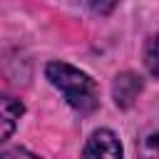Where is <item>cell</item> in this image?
<instances>
[{
  "instance_id": "cell-1",
  "label": "cell",
  "mask_w": 159,
  "mask_h": 159,
  "mask_svg": "<svg viewBox=\"0 0 159 159\" xmlns=\"http://www.w3.org/2000/svg\"><path fill=\"white\" fill-rule=\"evenodd\" d=\"M45 75L65 94V99L72 109H77L80 114H89L97 109L99 94H97V84L89 75H84L82 70H77L67 62H50L45 67Z\"/></svg>"
},
{
  "instance_id": "cell-2",
  "label": "cell",
  "mask_w": 159,
  "mask_h": 159,
  "mask_svg": "<svg viewBox=\"0 0 159 159\" xmlns=\"http://www.w3.org/2000/svg\"><path fill=\"white\" fill-rule=\"evenodd\" d=\"M82 154L84 157H122V144L109 129H99L89 137Z\"/></svg>"
},
{
  "instance_id": "cell-3",
  "label": "cell",
  "mask_w": 159,
  "mask_h": 159,
  "mask_svg": "<svg viewBox=\"0 0 159 159\" xmlns=\"http://www.w3.org/2000/svg\"><path fill=\"white\" fill-rule=\"evenodd\" d=\"M139 92H142V77H137L134 72L117 75V80L112 84V97H114L117 107H129Z\"/></svg>"
},
{
  "instance_id": "cell-4",
  "label": "cell",
  "mask_w": 159,
  "mask_h": 159,
  "mask_svg": "<svg viewBox=\"0 0 159 159\" xmlns=\"http://www.w3.org/2000/svg\"><path fill=\"white\" fill-rule=\"evenodd\" d=\"M22 112H25L22 102H17V99H12V97L0 94V142L10 139V134L15 132L17 119L22 117Z\"/></svg>"
},
{
  "instance_id": "cell-5",
  "label": "cell",
  "mask_w": 159,
  "mask_h": 159,
  "mask_svg": "<svg viewBox=\"0 0 159 159\" xmlns=\"http://www.w3.org/2000/svg\"><path fill=\"white\" fill-rule=\"evenodd\" d=\"M144 62H147V70L154 77H159V35L147 40V45H144Z\"/></svg>"
},
{
  "instance_id": "cell-6",
  "label": "cell",
  "mask_w": 159,
  "mask_h": 159,
  "mask_svg": "<svg viewBox=\"0 0 159 159\" xmlns=\"http://www.w3.org/2000/svg\"><path fill=\"white\" fill-rule=\"evenodd\" d=\"M114 5H117V0H89V7H92L97 15H107V12H112Z\"/></svg>"
}]
</instances>
